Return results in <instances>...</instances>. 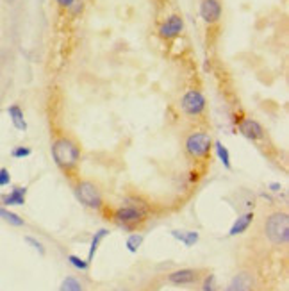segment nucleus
<instances>
[{"label":"nucleus","instance_id":"f257e3e1","mask_svg":"<svg viewBox=\"0 0 289 291\" xmlns=\"http://www.w3.org/2000/svg\"><path fill=\"white\" fill-rule=\"evenodd\" d=\"M50 154L55 166L65 171V173H72L79 166V161H81V149H79L77 141L68 138V136L55 138L52 141Z\"/></svg>","mask_w":289,"mask_h":291},{"label":"nucleus","instance_id":"f03ea898","mask_svg":"<svg viewBox=\"0 0 289 291\" xmlns=\"http://www.w3.org/2000/svg\"><path fill=\"white\" fill-rule=\"evenodd\" d=\"M264 238L273 247H284L289 241V216L285 211H275L264 220Z\"/></svg>","mask_w":289,"mask_h":291},{"label":"nucleus","instance_id":"7ed1b4c3","mask_svg":"<svg viewBox=\"0 0 289 291\" xmlns=\"http://www.w3.org/2000/svg\"><path fill=\"white\" fill-rule=\"evenodd\" d=\"M184 150L191 159H204L212 150V138L205 131H195L184 141Z\"/></svg>","mask_w":289,"mask_h":291},{"label":"nucleus","instance_id":"20e7f679","mask_svg":"<svg viewBox=\"0 0 289 291\" xmlns=\"http://www.w3.org/2000/svg\"><path fill=\"white\" fill-rule=\"evenodd\" d=\"M114 222L127 230H134L147 220V209L143 206H121L113 213Z\"/></svg>","mask_w":289,"mask_h":291},{"label":"nucleus","instance_id":"39448f33","mask_svg":"<svg viewBox=\"0 0 289 291\" xmlns=\"http://www.w3.org/2000/svg\"><path fill=\"white\" fill-rule=\"evenodd\" d=\"M75 197L79 198L82 206L89 209H102L104 206V197L102 191L99 189V186L91 181H79L74 188Z\"/></svg>","mask_w":289,"mask_h":291},{"label":"nucleus","instance_id":"423d86ee","mask_svg":"<svg viewBox=\"0 0 289 291\" xmlns=\"http://www.w3.org/2000/svg\"><path fill=\"white\" fill-rule=\"evenodd\" d=\"M180 111L184 113V117L187 118H198L205 113V107H207V100H205V95L200 90H187L186 93L180 97L179 102Z\"/></svg>","mask_w":289,"mask_h":291},{"label":"nucleus","instance_id":"0eeeda50","mask_svg":"<svg viewBox=\"0 0 289 291\" xmlns=\"http://www.w3.org/2000/svg\"><path fill=\"white\" fill-rule=\"evenodd\" d=\"M184 33V18L180 15H170L163 23L159 25V38L163 40H175Z\"/></svg>","mask_w":289,"mask_h":291},{"label":"nucleus","instance_id":"6e6552de","mask_svg":"<svg viewBox=\"0 0 289 291\" xmlns=\"http://www.w3.org/2000/svg\"><path fill=\"white\" fill-rule=\"evenodd\" d=\"M198 13H200V18L204 20L207 25H214L221 20V8L220 0H200V6H198Z\"/></svg>","mask_w":289,"mask_h":291},{"label":"nucleus","instance_id":"1a4fd4ad","mask_svg":"<svg viewBox=\"0 0 289 291\" xmlns=\"http://www.w3.org/2000/svg\"><path fill=\"white\" fill-rule=\"evenodd\" d=\"M238 131L243 138L250 139V141H259V139H264V136H266L264 127L255 118H241L238 122Z\"/></svg>","mask_w":289,"mask_h":291},{"label":"nucleus","instance_id":"9d476101","mask_svg":"<svg viewBox=\"0 0 289 291\" xmlns=\"http://www.w3.org/2000/svg\"><path fill=\"white\" fill-rule=\"evenodd\" d=\"M200 279V272L195 268H180V270H175V272L168 273L166 280L173 286H189V284H195L198 282Z\"/></svg>","mask_w":289,"mask_h":291},{"label":"nucleus","instance_id":"9b49d317","mask_svg":"<svg viewBox=\"0 0 289 291\" xmlns=\"http://www.w3.org/2000/svg\"><path fill=\"white\" fill-rule=\"evenodd\" d=\"M229 291H253V279L248 272H239L229 284Z\"/></svg>","mask_w":289,"mask_h":291},{"label":"nucleus","instance_id":"f8f14e48","mask_svg":"<svg viewBox=\"0 0 289 291\" xmlns=\"http://www.w3.org/2000/svg\"><path fill=\"white\" fill-rule=\"evenodd\" d=\"M253 211H246L243 213V215H239L238 218L234 220V223H232L231 230H229V236H239V234L246 232L248 230V227L253 223Z\"/></svg>","mask_w":289,"mask_h":291},{"label":"nucleus","instance_id":"ddd939ff","mask_svg":"<svg viewBox=\"0 0 289 291\" xmlns=\"http://www.w3.org/2000/svg\"><path fill=\"white\" fill-rule=\"evenodd\" d=\"M8 114L13 127H15L16 131H23V132L27 131V120L25 117H23V109L18 104H11V106L8 107Z\"/></svg>","mask_w":289,"mask_h":291},{"label":"nucleus","instance_id":"4468645a","mask_svg":"<svg viewBox=\"0 0 289 291\" xmlns=\"http://www.w3.org/2000/svg\"><path fill=\"white\" fill-rule=\"evenodd\" d=\"M25 195H27V188L25 186H16L9 195L2 197V204L4 206H23L25 204Z\"/></svg>","mask_w":289,"mask_h":291},{"label":"nucleus","instance_id":"2eb2a0df","mask_svg":"<svg viewBox=\"0 0 289 291\" xmlns=\"http://www.w3.org/2000/svg\"><path fill=\"white\" fill-rule=\"evenodd\" d=\"M172 236L175 238L177 241H180L184 247L189 248L197 243L198 238H200V234H198L197 230H172Z\"/></svg>","mask_w":289,"mask_h":291},{"label":"nucleus","instance_id":"dca6fc26","mask_svg":"<svg viewBox=\"0 0 289 291\" xmlns=\"http://www.w3.org/2000/svg\"><path fill=\"white\" fill-rule=\"evenodd\" d=\"M212 149H214V152H216V156H218V159H220V163L223 164L227 170H232L231 152H229L227 147H225L221 141H212Z\"/></svg>","mask_w":289,"mask_h":291},{"label":"nucleus","instance_id":"f3484780","mask_svg":"<svg viewBox=\"0 0 289 291\" xmlns=\"http://www.w3.org/2000/svg\"><path fill=\"white\" fill-rule=\"evenodd\" d=\"M109 234V230L107 229H99L95 232V236H93V240H91V243H89V252H88V259L86 261L91 265L93 263V259H95V254H97V250H99V247H100V243H102V240L104 238Z\"/></svg>","mask_w":289,"mask_h":291},{"label":"nucleus","instance_id":"a211bd4d","mask_svg":"<svg viewBox=\"0 0 289 291\" xmlns=\"http://www.w3.org/2000/svg\"><path fill=\"white\" fill-rule=\"evenodd\" d=\"M59 291H86V287L77 277L68 275L62 279L61 286H59Z\"/></svg>","mask_w":289,"mask_h":291},{"label":"nucleus","instance_id":"6ab92c4d","mask_svg":"<svg viewBox=\"0 0 289 291\" xmlns=\"http://www.w3.org/2000/svg\"><path fill=\"white\" fill-rule=\"evenodd\" d=\"M0 218L4 220V222H8L9 225H13V227H23V225H25V222H23L22 216H18L16 213L9 211V209L2 208V206H0Z\"/></svg>","mask_w":289,"mask_h":291},{"label":"nucleus","instance_id":"aec40b11","mask_svg":"<svg viewBox=\"0 0 289 291\" xmlns=\"http://www.w3.org/2000/svg\"><path fill=\"white\" fill-rule=\"evenodd\" d=\"M143 240H145V236L139 232H132L127 236V241H125V247H127V250L131 252V254H136V252L139 250V247L143 245Z\"/></svg>","mask_w":289,"mask_h":291},{"label":"nucleus","instance_id":"412c9836","mask_svg":"<svg viewBox=\"0 0 289 291\" xmlns=\"http://www.w3.org/2000/svg\"><path fill=\"white\" fill-rule=\"evenodd\" d=\"M68 263L74 268H77V270H81V272H86V270L89 268V263L86 261V259H82V257H79V255H75V254H70L68 255Z\"/></svg>","mask_w":289,"mask_h":291},{"label":"nucleus","instance_id":"4be33fe9","mask_svg":"<svg viewBox=\"0 0 289 291\" xmlns=\"http://www.w3.org/2000/svg\"><path fill=\"white\" fill-rule=\"evenodd\" d=\"M202 291H218V286H216V277L212 273L204 277L202 280Z\"/></svg>","mask_w":289,"mask_h":291},{"label":"nucleus","instance_id":"5701e85b","mask_svg":"<svg viewBox=\"0 0 289 291\" xmlns=\"http://www.w3.org/2000/svg\"><path fill=\"white\" fill-rule=\"evenodd\" d=\"M30 154H33V150H30L29 147H15V149L11 150L13 159H25V157H29Z\"/></svg>","mask_w":289,"mask_h":291},{"label":"nucleus","instance_id":"b1692460","mask_svg":"<svg viewBox=\"0 0 289 291\" xmlns=\"http://www.w3.org/2000/svg\"><path fill=\"white\" fill-rule=\"evenodd\" d=\"M11 184V173L8 168H0V188Z\"/></svg>","mask_w":289,"mask_h":291},{"label":"nucleus","instance_id":"393cba45","mask_svg":"<svg viewBox=\"0 0 289 291\" xmlns=\"http://www.w3.org/2000/svg\"><path fill=\"white\" fill-rule=\"evenodd\" d=\"M25 241H27V243H29V245H33V247L36 248V250L40 252L41 255L45 254V247H43V243H41V241H38L36 238H33V236H25Z\"/></svg>","mask_w":289,"mask_h":291},{"label":"nucleus","instance_id":"a878e982","mask_svg":"<svg viewBox=\"0 0 289 291\" xmlns=\"http://www.w3.org/2000/svg\"><path fill=\"white\" fill-rule=\"evenodd\" d=\"M75 2H77V0H55V4H57L61 9H66V11H68V9L72 8Z\"/></svg>","mask_w":289,"mask_h":291},{"label":"nucleus","instance_id":"bb28decb","mask_svg":"<svg viewBox=\"0 0 289 291\" xmlns=\"http://www.w3.org/2000/svg\"><path fill=\"white\" fill-rule=\"evenodd\" d=\"M270 188H271V191H280L282 186H280V184H277V182H273V184H270Z\"/></svg>","mask_w":289,"mask_h":291},{"label":"nucleus","instance_id":"cd10ccee","mask_svg":"<svg viewBox=\"0 0 289 291\" xmlns=\"http://www.w3.org/2000/svg\"><path fill=\"white\" fill-rule=\"evenodd\" d=\"M8 2H9V4H13V2H15V0H8Z\"/></svg>","mask_w":289,"mask_h":291}]
</instances>
